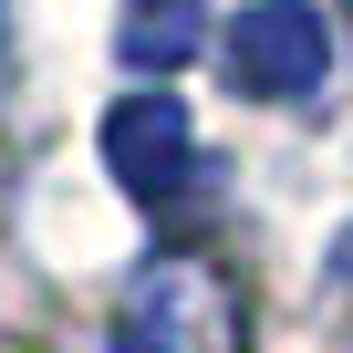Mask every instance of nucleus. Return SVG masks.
Instances as JSON below:
<instances>
[{
  "instance_id": "5",
  "label": "nucleus",
  "mask_w": 353,
  "mask_h": 353,
  "mask_svg": "<svg viewBox=\"0 0 353 353\" xmlns=\"http://www.w3.org/2000/svg\"><path fill=\"white\" fill-rule=\"evenodd\" d=\"M0 21H11V0H0Z\"/></svg>"
},
{
  "instance_id": "4",
  "label": "nucleus",
  "mask_w": 353,
  "mask_h": 353,
  "mask_svg": "<svg viewBox=\"0 0 353 353\" xmlns=\"http://www.w3.org/2000/svg\"><path fill=\"white\" fill-rule=\"evenodd\" d=\"M198 32H208V0H125L114 52H125L135 73H176V63L198 52Z\"/></svg>"
},
{
  "instance_id": "2",
  "label": "nucleus",
  "mask_w": 353,
  "mask_h": 353,
  "mask_svg": "<svg viewBox=\"0 0 353 353\" xmlns=\"http://www.w3.org/2000/svg\"><path fill=\"white\" fill-rule=\"evenodd\" d=\"M219 73L250 104H301L332 73V21L312 11V0H250V11L219 32Z\"/></svg>"
},
{
  "instance_id": "3",
  "label": "nucleus",
  "mask_w": 353,
  "mask_h": 353,
  "mask_svg": "<svg viewBox=\"0 0 353 353\" xmlns=\"http://www.w3.org/2000/svg\"><path fill=\"white\" fill-rule=\"evenodd\" d=\"M104 166H114V188L145 208V219H176L198 198V125H188V104L176 94H125L114 114H104Z\"/></svg>"
},
{
  "instance_id": "1",
  "label": "nucleus",
  "mask_w": 353,
  "mask_h": 353,
  "mask_svg": "<svg viewBox=\"0 0 353 353\" xmlns=\"http://www.w3.org/2000/svg\"><path fill=\"white\" fill-rule=\"evenodd\" d=\"M114 353H250L239 281H229L208 250H156V260L125 281Z\"/></svg>"
}]
</instances>
